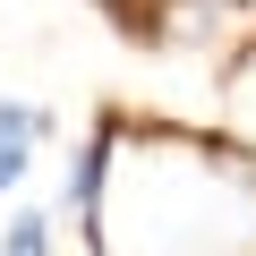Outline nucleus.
I'll use <instances>...</instances> for the list:
<instances>
[{
    "instance_id": "obj_2",
    "label": "nucleus",
    "mask_w": 256,
    "mask_h": 256,
    "mask_svg": "<svg viewBox=\"0 0 256 256\" xmlns=\"http://www.w3.org/2000/svg\"><path fill=\"white\" fill-rule=\"evenodd\" d=\"M0 256H52V214H9L0 222Z\"/></svg>"
},
{
    "instance_id": "obj_1",
    "label": "nucleus",
    "mask_w": 256,
    "mask_h": 256,
    "mask_svg": "<svg viewBox=\"0 0 256 256\" xmlns=\"http://www.w3.org/2000/svg\"><path fill=\"white\" fill-rule=\"evenodd\" d=\"M52 137V111H34V102H0V188H18L26 171H34V146Z\"/></svg>"
},
{
    "instance_id": "obj_3",
    "label": "nucleus",
    "mask_w": 256,
    "mask_h": 256,
    "mask_svg": "<svg viewBox=\"0 0 256 256\" xmlns=\"http://www.w3.org/2000/svg\"><path fill=\"white\" fill-rule=\"evenodd\" d=\"M94 9H111V26H120V34H154V18H146V0H94Z\"/></svg>"
}]
</instances>
